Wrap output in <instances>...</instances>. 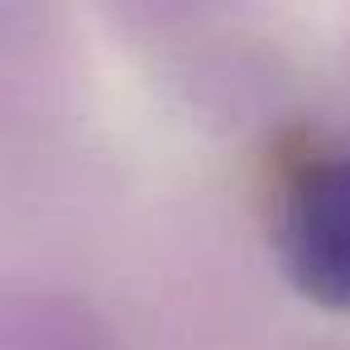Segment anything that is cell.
<instances>
[{
	"mask_svg": "<svg viewBox=\"0 0 350 350\" xmlns=\"http://www.w3.org/2000/svg\"><path fill=\"white\" fill-rule=\"evenodd\" d=\"M283 254L321 302H350V154L297 178L283 206Z\"/></svg>",
	"mask_w": 350,
	"mask_h": 350,
	"instance_id": "obj_1",
	"label": "cell"
}]
</instances>
